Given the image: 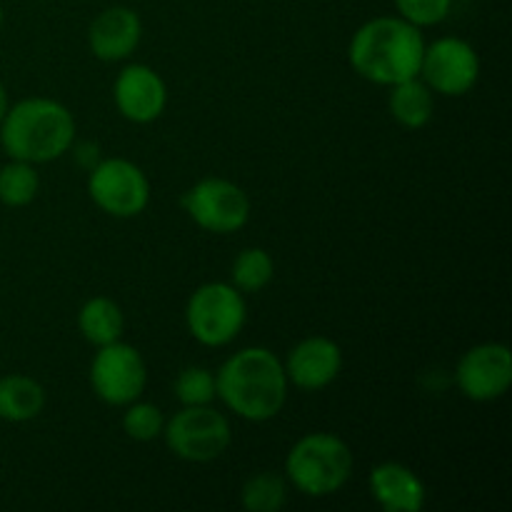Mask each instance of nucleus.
<instances>
[{
	"instance_id": "19",
	"label": "nucleus",
	"mask_w": 512,
	"mask_h": 512,
	"mask_svg": "<svg viewBox=\"0 0 512 512\" xmlns=\"http://www.w3.org/2000/svg\"><path fill=\"white\" fill-rule=\"evenodd\" d=\"M288 490L290 483L285 475L263 470V473L250 475L243 483L240 505L248 512H280L288 505Z\"/></svg>"
},
{
	"instance_id": "17",
	"label": "nucleus",
	"mask_w": 512,
	"mask_h": 512,
	"mask_svg": "<svg viewBox=\"0 0 512 512\" xmlns=\"http://www.w3.org/2000/svg\"><path fill=\"white\" fill-rule=\"evenodd\" d=\"M388 110L400 128L423 130L435 115V93L420 78L390 85Z\"/></svg>"
},
{
	"instance_id": "10",
	"label": "nucleus",
	"mask_w": 512,
	"mask_h": 512,
	"mask_svg": "<svg viewBox=\"0 0 512 512\" xmlns=\"http://www.w3.org/2000/svg\"><path fill=\"white\" fill-rule=\"evenodd\" d=\"M418 78L433 93L445 98H463L473 93L480 80V55L468 40L445 35L425 43Z\"/></svg>"
},
{
	"instance_id": "25",
	"label": "nucleus",
	"mask_w": 512,
	"mask_h": 512,
	"mask_svg": "<svg viewBox=\"0 0 512 512\" xmlns=\"http://www.w3.org/2000/svg\"><path fill=\"white\" fill-rule=\"evenodd\" d=\"M70 150H73L75 158H78L80 168L90 170L100 163V148L95 143H73Z\"/></svg>"
},
{
	"instance_id": "27",
	"label": "nucleus",
	"mask_w": 512,
	"mask_h": 512,
	"mask_svg": "<svg viewBox=\"0 0 512 512\" xmlns=\"http://www.w3.org/2000/svg\"><path fill=\"white\" fill-rule=\"evenodd\" d=\"M3 20H5V15H3V8H0V28H3Z\"/></svg>"
},
{
	"instance_id": "16",
	"label": "nucleus",
	"mask_w": 512,
	"mask_h": 512,
	"mask_svg": "<svg viewBox=\"0 0 512 512\" xmlns=\"http://www.w3.org/2000/svg\"><path fill=\"white\" fill-rule=\"evenodd\" d=\"M48 395L35 378L10 373L0 378V420L5 423H30L45 410Z\"/></svg>"
},
{
	"instance_id": "26",
	"label": "nucleus",
	"mask_w": 512,
	"mask_h": 512,
	"mask_svg": "<svg viewBox=\"0 0 512 512\" xmlns=\"http://www.w3.org/2000/svg\"><path fill=\"white\" fill-rule=\"evenodd\" d=\"M8 105H10L8 90H5V85L0 83V120H3V115H5V110H8Z\"/></svg>"
},
{
	"instance_id": "18",
	"label": "nucleus",
	"mask_w": 512,
	"mask_h": 512,
	"mask_svg": "<svg viewBox=\"0 0 512 512\" xmlns=\"http://www.w3.org/2000/svg\"><path fill=\"white\" fill-rule=\"evenodd\" d=\"M78 330L85 343L103 348V345L123 340L125 333V315L123 308L113 298L95 295L85 300L83 308L78 310Z\"/></svg>"
},
{
	"instance_id": "22",
	"label": "nucleus",
	"mask_w": 512,
	"mask_h": 512,
	"mask_svg": "<svg viewBox=\"0 0 512 512\" xmlns=\"http://www.w3.org/2000/svg\"><path fill=\"white\" fill-rule=\"evenodd\" d=\"M125 413L120 425H123V433L128 435L135 443H153V440L163 438L165 428V415L158 405L145 403L143 398L135 400V403L125 405Z\"/></svg>"
},
{
	"instance_id": "9",
	"label": "nucleus",
	"mask_w": 512,
	"mask_h": 512,
	"mask_svg": "<svg viewBox=\"0 0 512 512\" xmlns=\"http://www.w3.org/2000/svg\"><path fill=\"white\" fill-rule=\"evenodd\" d=\"M90 388L110 408H125L143 398L148 388V363L138 348L115 340L103 345L90 363Z\"/></svg>"
},
{
	"instance_id": "5",
	"label": "nucleus",
	"mask_w": 512,
	"mask_h": 512,
	"mask_svg": "<svg viewBox=\"0 0 512 512\" xmlns=\"http://www.w3.org/2000/svg\"><path fill=\"white\" fill-rule=\"evenodd\" d=\"M248 323L245 295L233 283H205L193 290L185 305V325L193 340L205 348H225Z\"/></svg>"
},
{
	"instance_id": "14",
	"label": "nucleus",
	"mask_w": 512,
	"mask_h": 512,
	"mask_svg": "<svg viewBox=\"0 0 512 512\" xmlns=\"http://www.w3.org/2000/svg\"><path fill=\"white\" fill-rule=\"evenodd\" d=\"M143 20L128 5L100 10L88 28V48L103 63H120L138 50Z\"/></svg>"
},
{
	"instance_id": "3",
	"label": "nucleus",
	"mask_w": 512,
	"mask_h": 512,
	"mask_svg": "<svg viewBox=\"0 0 512 512\" xmlns=\"http://www.w3.org/2000/svg\"><path fill=\"white\" fill-rule=\"evenodd\" d=\"M78 135L73 113L60 100L23 98L8 105L0 120V148L10 160L45 165L70 153Z\"/></svg>"
},
{
	"instance_id": "1",
	"label": "nucleus",
	"mask_w": 512,
	"mask_h": 512,
	"mask_svg": "<svg viewBox=\"0 0 512 512\" xmlns=\"http://www.w3.org/2000/svg\"><path fill=\"white\" fill-rule=\"evenodd\" d=\"M288 375L283 360L263 345L243 348L215 370L218 400L245 423H268L288 403Z\"/></svg>"
},
{
	"instance_id": "2",
	"label": "nucleus",
	"mask_w": 512,
	"mask_h": 512,
	"mask_svg": "<svg viewBox=\"0 0 512 512\" xmlns=\"http://www.w3.org/2000/svg\"><path fill=\"white\" fill-rule=\"evenodd\" d=\"M423 50V28L400 15H378L353 33L348 63L368 83L390 88L403 80L418 78Z\"/></svg>"
},
{
	"instance_id": "24",
	"label": "nucleus",
	"mask_w": 512,
	"mask_h": 512,
	"mask_svg": "<svg viewBox=\"0 0 512 512\" xmlns=\"http://www.w3.org/2000/svg\"><path fill=\"white\" fill-rule=\"evenodd\" d=\"M400 18L418 28H433L440 25L453 10V0H393Z\"/></svg>"
},
{
	"instance_id": "11",
	"label": "nucleus",
	"mask_w": 512,
	"mask_h": 512,
	"mask_svg": "<svg viewBox=\"0 0 512 512\" xmlns=\"http://www.w3.org/2000/svg\"><path fill=\"white\" fill-rule=\"evenodd\" d=\"M455 385L473 403H493L512 385V353L505 343H480L460 355Z\"/></svg>"
},
{
	"instance_id": "23",
	"label": "nucleus",
	"mask_w": 512,
	"mask_h": 512,
	"mask_svg": "<svg viewBox=\"0 0 512 512\" xmlns=\"http://www.w3.org/2000/svg\"><path fill=\"white\" fill-rule=\"evenodd\" d=\"M173 393L180 405H213V400H218L215 373L203 365H188L175 375Z\"/></svg>"
},
{
	"instance_id": "15",
	"label": "nucleus",
	"mask_w": 512,
	"mask_h": 512,
	"mask_svg": "<svg viewBox=\"0 0 512 512\" xmlns=\"http://www.w3.org/2000/svg\"><path fill=\"white\" fill-rule=\"evenodd\" d=\"M370 495L385 512H420L428 503V488L413 468L403 463H380L370 470Z\"/></svg>"
},
{
	"instance_id": "6",
	"label": "nucleus",
	"mask_w": 512,
	"mask_h": 512,
	"mask_svg": "<svg viewBox=\"0 0 512 512\" xmlns=\"http://www.w3.org/2000/svg\"><path fill=\"white\" fill-rule=\"evenodd\" d=\"M163 440L175 458L205 465L223 458L233 445L230 418L213 405H180L178 413L165 418Z\"/></svg>"
},
{
	"instance_id": "20",
	"label": "nucleus",
	"mask_w": 512,
	"mask_h": 512,
	"mask_svg": "<svg viewBox=\"0 0 512 512\" xmlns=\"http://www.w3.org/2000/svg\"><path fill=\"white\" fill-rule=\"evenodd\" d=\"M275 278L273 255L265 248H243L233 260L230 268V283L243 295L260 293L268 288Z\"/></svg>"
},
{
	"instance_id": "13",
	"label": "nucleus",
	"mask_w": 512,
	"mask_h": 512,
	"mask_svg": "<svg viewBox=\"0 0 512 512\" xmlns=\"http://www.w3.org/2000/svg\"><path fill=\"white\" fill-rule=\"evenodd\" d=\"M285 375L293 388L318 393L333 385L343 370V350L333 338L310 335L290 348L283 360Z\"/></svg>"
},
{
	"instance_id": "7",
	"label": "nucleus",
	"mask_w": 512,
	"mask_h": 512,
	"mask_svg": "<svg viewBox=\"0 0 512 512\" xmlns=\"http://www.w3.org/2000/svg\"><path fill=\"white\" fill-rule=\"evenodd\" d=\"M88 195L98 210L118 220L138 218L150 205V180L138 163L128 158H100L88 170Z\"/></svg>"
},
{
	"instance_id": "8",
	"label": "nucleus",
	"mask_w": 512,
	"mask_h": 512,
	"mask_svg": "<svg viewBox=\"0 0 512 512\" xmlns=\"http://www.w3.org/2000/svg\"><path fill=\"white\" fill-rule=\"evenodd\" d=\"M180 205L198 228L213 235L238 233L248 225L253 203L238 183L228 178H203L188 188Z\"/></svg>"
},
{
	"instance_id": "4",
	"label": "nucleus",
	"mask_w": 512,
	"mask_h": 512,
	"mask_svg": "<svg viewBox=\"0 0 512 512\" xmlns=\"http://www.w3.org/2000/svg\"><path fill=\"white\" fill-rule=\"evenodd\" d=\"M350 445L335 433L303 435L285 455L283 475L305 498H330L353 478Z\"/></svg>"
},
{
	"instance_id": "12",
	"label": "nucleus",
	"mask_w": 512,
	"mask_h": 512,
	"mask_svg": "<svg viewBox=\"0 0 512 512\" xmlns=\"http://www.w3.org/2000/svg\"><path fill=\"white\" fill-rule=\"evenodd\" d=\"M113 103L128 123H155L168 108V85L150 65L130 63L115 78Z\"/></svg>"
},
{
	"instance_id": "21",
	"label": "nucleus",
	"mask_w": 512,
	"mask_h": 512,
	"mask_svg": "<svg viewBox=\"0 0 512 512\" xmlns=\"http://www.w3.org/2000/svg\"><path fill=\"white\" fill-rule=\"evenodd\" d=\"M40 175L35 165L23 160H8L0 168V203L8 208H25L38 198Z\"/></svg>"
}]
</instances>
